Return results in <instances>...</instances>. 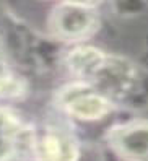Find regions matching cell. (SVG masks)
Instances as JSON below:
<instances>
[{
  "mask_svg": "<svg viewBox=\"0 0 148 161\" xmlns=\"http://www.w3.org/2000/svg\"><path fill=\"white\" fill-rule=\"evenodd\" d=\"M98 26V18L90 7L63 2L52 10L49 28L55 37L63 41H80L88 37Z\"/></svg>",
  "mask_w": 148,
  "mask_h": 161,
  "instance_id": "cell-1",
  "label": "cell"
},
{
  "mask_svg": "<svg viewBox=\"0 0 148 161\" xmlns=\"http://www.w3.org/2000/svg\"><path fill=\"white\" fill-rule=\"evenodd\" d=\"M60 104L70 116L81 120H96L104 117L111 106L109 101L95 88L83 83L70 85L60 93Z\"/></svg>",
  "mask_w": 148,
  "mask_h": 161,
  "instance_id": "cell-2",
  "label": "cell"
},
{
  "mask_svg": "<svg viewBox=\"0 0 148 161\" xmlns=\"http://www.w3.org/2000/svg\"><path fill=\"white\" fill-rule=\"evenodd\" d=\"M31 155L34 161H77V142L63 129H47L34 137Z\"/></svg>",
  "mask_w": 148,
  "mask_h": 161,
  "instance_id": "cell-3",
  "label": "cell"
},
{
  "mask_svg": "<svg viewBox=\"0 0 148 161\" xmlns=\"http://www.w3.org/2000/svg\"><path fill=\"white\" fill-rule=\"evenodd\" d=\"M34 135L15 114L0 108V161H12L23 151H31Z\"/></svg>",
  "mask_w": 148,
  "mask_h": 161,
  "instance_id": "cell-4",
  "label": "cell"
},
{
  "mask_svg": "<svg viewBox=\"0 0 148 161\" xmlns=\"http://www.w3.org/2000/svg\"><path fill=\"white\" fill-rule=\"evenodd\" d=\"M111 143L129 161H148V124H129L111 132Z\"/></svg>",
  "mask_w": 148,
  "mask_h": 161,
  "instance_id": "cell-5",
  "label": "cell"
},
{
  "mask_svg": "<svg viewBox=\"0 0 148 161\" xmlns=\"http://www.w3.org/2000/svg\"><path fill=\"white\" fill-rule=\"evenodd\" d=\"M106 55L93 47H75L67 55V64L70 70L78 75L80 78H93L101 64L104 62Z\"/></svg>",
  "mask_w": 148,
  "mask_h": 161,
  "instance_id": "cell-6",
  "label": "cell"
},
{
  "mask_svg": "<svg viewBox=\"0 0 148 161\" xmlns=\"http://www.w3.org/2000/svg\"><path fill=\"white\" fill-rule=\"evenodd\" d=\"M23 93V83L10 72L5 59L0 60V96L12 98Z\"/></svg>",
  "mask_w": 148,
  "mask_h": 161,
  "instance_id": "cell-7",
  "label": "cell"
},
{
  "mask_svg": "<svg viewBox=\"0 0 148 161\" xmlns=\"http://www.w3.org/2000/svg\"><path fill=\"white\" fill-rule=\"evenodd\" d=\"M63 2H69V3H75V5H81V7H90L93 8L95 5H98L101 0H63Z\"/></svg>",
  "mask_w": 148,
  "mask_h": 161,
  "instance_id": "cell-8",
  "label": "cell"
},
{
  "mask_svg": "<svg viewBox=\"0 0 148 161\" xmlns=\"http://www.w3.org/2000/svg\"><path fill=\"white\" fill-rule=\"evenodd\" d=\"M2 59H5V52H3V44H2V41H0V60Z\"/></svg>",
  "mask_w": 148,
  "mask_h": 161,
  "instance_id": "cell-9",
  "label": "cell"
}]
</instances>
